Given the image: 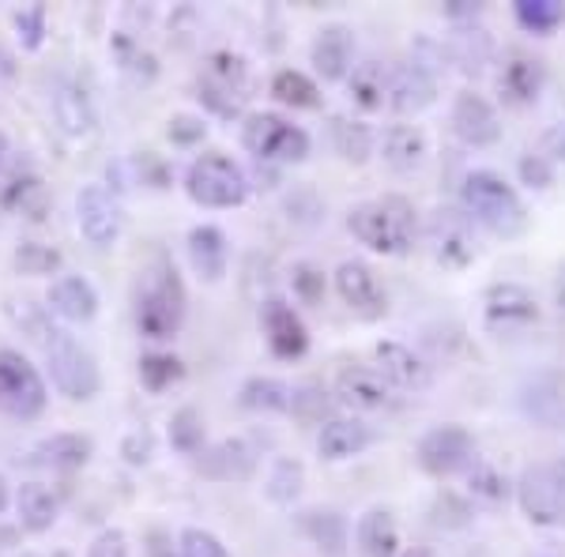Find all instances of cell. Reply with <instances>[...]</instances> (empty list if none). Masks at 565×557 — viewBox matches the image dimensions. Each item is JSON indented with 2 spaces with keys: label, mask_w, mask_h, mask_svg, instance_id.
<instances>
[{
  "label": "cell",
  "mask_w": 565,
  "mask_h": 557,
  "mask_svg": "<svg viewBox=\"0 0 565 557\" xmlns=\"http://www.w3.org/2000/svg\"><path fill=\"white\" fill-rule=\"evenodd\" d=\"M348 231L359 237L366 249L381 257H404L415 245V204L407 196H377L366 204H354L348 212Z\"/></svg>",
  "instance_id": "1"
},
{
  "label": "cell",
  "mask_w": 565,
  "mask_h": 557,
  "mask_svg": "<svg viewBox=\"0 0 565 557\" xmlns=\"http://www.w3.org/2000/svg\"><path fill=\"white\" fill-rule=\"evenodd\" d=\"M463 212L494 237H521L527 231V207L521 193L494 170H471L460 185Z\"/></svg>",
  "instance_id": "2"
},
{
  "label": "cell",
  "mask_w": 565,
  "mask_h": 557,
  "mask_svg": "<svg viewBox=\"0 0 565 557\" xmlns=\"http://www.w3.org/2000/svg\"><path fill=\"white\" fill-rule=\"evenodd\" d=\"M181 324H185V287L178 271L159 260L143 271L140 290H136V328L143 340L167 343L181 332Z\"/></svg>",
  "instance_id": "3"
},
{
  "label": "cell",
  "mask_w": 565,
  "mask_h": 557,
  "mask_svg": "<svg viewBox=\"0 0 565 557\" xmlns=\"http://www.w3.org/2000/svg\"><path fill=\"white\" fill-rule=\"evenodd\" d=\"M185 193L193 204L212 207V212H226V207H242L249 196V178L234 159L223 151H207L193 159L185 170Z\"/></svg>",
  "instance_id": "4"
},
{
  "label": "cell",
  "mask_w": 565,
  "mask_h": 557,
  "mask_svg": "<svg viewBox=\"0 0 565 557\" xmlns=\"http://www.w3.org/2000/svg\"><path fill=\"white\" fill-rule=\"evenodd\" d=\"M50 404L45 377L23 351L0 346V415L15 422H34Z\"/></svg>",
  "instance_id": "5"
},
{
  "label": "cell",
  "mask_w": 565,
  "mask_h": 557,
  "mask_svg": "<svg viewBox=\"0 0 565 557\" xmlns=\"http://www.w3.org/2000/svg\"><path fill=\"white\" fill-rule=\"evenodd\" d=\"M516 505L535 527H565V456L543 460L521 474Z\"/></svg>",
  "instance_id": "6"
},
{
  "label": "cell",
  "mask_w": 565,
  "mask_h": 557,
  "mask_svg": "<svg viewBox=\"0 0 565 557\" xmlns=\"http://www.w3.org/2000/svg\"><path fill=\"white\" fill-rule=\"evenodd\" d=\"M242 148L260 162H306L309 132L279 114H249L242 125Z\"/></svg>",
  "instance_id": "7"
},
{
  "label": "cell",
  "mask_w": 565,
  "mask_h": 557,
  "mask_svg": "<svg viewBox=\"0 0 565 557\" xmlns=\"http://www.w3.org/2000/svg\"><path fill=\"white\" fill-rule=\"evenodd\" d=\"M45 369H50V381L53 388L61 392V396L76 399V404H84V399H95L98 388H103V377H98V365L95 358L72 340L68 332H61L57 340L45 346Z\"/></svg>",
  "instance_id": "8"
},
{
  "label": "cell",
  "mask_w": 565,
  "mask_h": 557,
  "mask_svg": "<svg viewBox=\"0 0 565 557\" xmlns=\"http://www.w3.org/2000/svg\"><path fill=\"white\" fill-rule=\"evenodd\" d=\"M426 245H430V257L441 264V268H468L479 253L476 242V218H471L463 207H437V212L426 218Z\"/></svg>",
  "instance_id": "9"
},
{
  "label": "cell",
  "mask_w": 565,
  "mask_h": 557,
  "mask_svg": "<svg viewBox=\"0 0 565 557\" xmlns=\"http://www.w3.org/2000/svg\"><path fill=\"white\" fill-rule=\"evenodd\" d=\"M253 90V79H249V65L245 57L231 50H218L207 57L204 65V79H200V98L207 106H215L218 114H234L238 103H245Z\"/></svg>",
  "instance_id": "10"
},
{
  "label": "cell",
  "mask_w": 565,
  "mask_h": 557,
  "mask_svg": "<svg viewBox=\"0 0 565 557\" xmlns=\"http://www.w3.org/2000/svg\"><path fill=\"white\" fill-rule=\"evenodd\" d=\"M476 463V437L463 426H437L418 441V468L434 479H449Z\"/></svg>",
  "instance_id": "11"
},
{
  "label": "cell",
  "mask_w": 565,
  "mask_h": 557,
  "mask_svg": "<svg viewBox=\"0 0 565 557\" xmlns=\"http://www.w3.org/2000/svg\"><path fill=\"white\" fill-rule=\"evenodd\" d=\"M332 282H335L340 301L359 321H381V317L388 313V294H385V287H381L377 271H373L366 260H343L340 268H335Z\"/></svg>",
  "instance_id": "12"
},
{
  "label": "cell",
  "mask_w": 565,
  "mask_h": 557,
  "mask_svg": "<svg viewBox=\"0 0 565 557\" xmlns=\"http://www.w3.org/2000/svg\"><path fill=\"white\" fill-rule=\"evenodd\" d=\"M76 226L87 245L109 249L121 237V204L106 185H84L76 193Z\"/></svg>",
  "instance_id": "13"
},
{
  "label": "cell",
  "mask_w": 565,
  "mask_h": 557,
  "mask_svg": "<svg viewBox=\"0 0 565 557\" xmlns=\"http://www.w3.org/2000/svg\"><path fill=\"white\" fill-rule=\"evenodd\" d=\"M482 317H487L490 332H521L540 321V301L521 282H494L482 298Z\"/></svg>",
  "instance_id": "14"
},
{
  "label": "cell",
  "mask_w": 565,
  "mask_h": 557,
  "mask_svg": "<svg viewBox=\"0 0 565 557\" xmlns=\"http://www.w3.org/2000/svg\"><path fill=\"white\" fill-rule=\"evenodd\" d=\"M50 114H53V125L57 132L65 136L68 143H87L90 136L98 132V114H95V103L90 95L79 84L72 79H57L50 90Z\"/></svg>",
  "instance_id": "15"
},
{
  "label": "cell",
  "mask_w": 565,
  "mask_h": 557,
  "mask_svg": "<svg viewBox=\"0 0 565 557\" xmlns=\"http://www.w3.org/2000/svg\"><path fill=\"white\" fill-rule=\"evenodd\" d=\"M335 399L351 410L373 415V410L396 407L399 392L392 388L373 365H348V369H340V377H335Z\"/></svg>",
  "instance_id": "16"
},
{
  "label": "cell",
  "mask_w": 565,
  "mask_h": 557,
  "mask_svg": "<svg viewBox=\"0 0 565 557\" xmlns=\"http://www.w3.org/2000/svg\"><path fill=\"white\" fill-rule=\"evenodd\" d=\"M452 132L468 148H494L501 140V117L494 103H487L476 90H460L452 103Z\"/></svg>",
  "instance_id": "17"
},
{
  "label": "cell",
  "mask_w": 565,
  "mask_h": 557,
  "mask_svg": "<svg viewBox=\"0 0 565 557\" xmlns=\"http://www.w3.org/2000/svg\"><path fill=\"white\" fill-rule=\"evenodd\" d=\"M264 321V340H268L271 354L282 362H295L302 358L309 351V332H306V321L298 317L295 306H287L282 298H271L260 313Z\"/></svg>",
  "instance_id": "18"
},
{
  "label": "cell",
  "mask_w": 565,
  "mask_h": 557,
  "mask_svg": "<svg viewBox=\"0 0 565 557\" xmlns=\"http://www.w3.org/2000/svg\"><path fill=\"white\" fill-rule=\"evenodd\" d=\"M373 369H377L396 392H426L434 381L430 365L418 358L412 346L392 343V340H381L373 346Z\"/></svg>",
  "instance_id": "19"
},
{
  "label": "cell",
  "mask_w": 565,
  "mask_h": 557,
  "mask_svg": "<svg viewBox=\"0 0 565 557\" xmlns=\"http://www.w3.org/2000/svg\"><path fill=\"white\" fill-rule=\"evenodd\" d=\"M546 84V68L540 57L524 50H513L498 68V95L505 98L509 106H532L535 98L543 95Z\"/></svg>",
  "instance_id": "20"
},
{
  "label": "cell",
  "mask_w": 565,
  "mask_h": 557,
  "mask_svg": "<svg viewBox=\"0 0 565 557\" xmlns=\"http://www.w3.org/2000/svg\"><path fill=\"white\" fill-rule=\"evenodd\" d=\"M437 98L434 72L418 61H404V65H388V106L396 114H418Z\"/></svg>",
  "instance_id": "21"
},
{
  "label": "cell",
  "mask_w": 565,
  "mask_h": 557,
  "mask_svg": "<svg viewBox=\"0 0 565 557\" xmlns=\"http://www.w3.org/2000/svg\"><path fill=\"white\" fill-rule=\"evenodd\" d=\"M309 61H313L317 76L335 84V79H348L351 76V61H354V34L351 26L343 23H328L317 31L313 45H309Z\"/></svg>",
  "instance_id": "22"
},
{
  "label": "cell",
  "mask_w": 565,
  "mask_h": 557,
  "mask_svg": "<svg viewBox=\"0 0 565 557\" xmlns=\"http://www.w3.org/2000/svg\"><path fill=\"white\" fill-rule=\"evenodd\" d=\"M45 309L68 324H87L98 317V290L87 276H61L53 279L50 294H45Z\"/></svg>",
  "instance_id": "23"
},
{
  "label": "cell",
  "mask_w": 565,
  "mask_h": 557,
  "mask_svg": "<svg viewBox=\"0 0 565 557\" xmlns=\"http://www.w3.org/2000/svg\"><path fill=\"white\" fill-rule=\"evenodd\" d=\"M189 249V264L204 282H223L226 264H231V245H226V234L212 223H200L189 231L185 237Z\"/></svg>",
  "instance_id": "24"
},
{
  "label": "cell",
  "mask_w": 565,
  "mask_h": 557,
  "mask_svg": "<svg viewBox=\"0 0 565 557\" xmlns=\"http://www.w3.org/2000/svg\"><path fill=\"white\" fill-rule=\"evenodd\" d=\"M373 426H366L362 418H328V422L317 429V452L324 460L340 463V460H351V456L366 452L373 444Z\"/></svg>",
  "instance_id": "25"
},
{
  "label": "cell",
  "mask_w": 565,
  "mask_h": 557,
  "mask_svg": "<svg viewBox=\"0 0 565 557\" xmlns=\"http://www.w3.org/2000/svg\"><path fill=\"white\" fill-rule=\"evenodd\" d=\"M426 151H430L426 132L415 129V125H388L381 132V159L396 173H415L426 162Z\"/></svg>",
  "instance_id": "26"
},
{
  "label": "cell",
  "mask_w": 565,
  "mask_h": 557,
  "mask_svg": "<svg viewBox=\"0 0 565 557\" xmlns=\"http://www.w3.org/2000/svg\"><path fill=\"white\" fill-rule=\"evenodd\" d=\"M12 508H15V519H20L23 532H34V535L50 532L61 513L53 490L42 486V482H23V486L12 493Z\"/></svg>",
  "instance_id": "27"
},
{
  "label": "cell",
  "mask_w": 565,
  "mask_h": 557,
  "mask_svg": "<svg viewBox=\"0 0 565 557\" xmlns=\"http://www.w3.org/2000/svg\"><path fill=\"white\" fill-rule=\"evenodd\" d=\"M354 543H359L362 557H399V527L388 508H370L359 516L354 527Z\"/></svg>",
  "instance_id": "28"
},
{
  "label": "cell",
  "mask_w": 565,
  "mask_h": 557,
  "mask_svg": "<svg viewBox=\"0 0 565 557\" xmlns=\"http://www.w3.org/2000/svg\"><path fill=\"white\" fill-rule=\"evenodd\" d=\"M95 452V441L84 433H53L45 441L34 444V463L42 468H53V471H76L84 468Z\"/></svg>",
  "instance_id": "29"
},
{
  "label": "cell",
  "mask_w": 565,
  "mask_h": 557,
  "mask_svg": "<svg viewBox=\"0 0 565 557\" xmlns=\"http://www.w3.org/2000/svg\"><path fill=\"white\" fill-rule=\"evenodd\" d=\"M0 212L15 218H45L50 212V193H45L39 173H20L0 189Z\"/></svg>",
  "instance_id": "30"
},
{
  "label": "cell",
  "mask_w": 565,
  "mask_h": 557,
  "mask_svg": "<svg viewBox=\"0 0 565 557\" xmlns=\"http://www.w3.org/2000/svg\"><path fill=\"white\" fill-rule=\"evenodd\" d=\"M212 479H223V482H234V479H249L253 468H257V452L249 449L245 441H218L212 452H204V463H200Z\"/></svg>",
  "instance_id": "31"
},
{
  "label": "cell",
  "mask_w": 565,
  "mask_h": 557,
  "mask_svg": "<svg viewBox=\"0 0 565 557\" xmlns=\"http://www.w3.org/2000/svg\"><path fill=\"white\" fill-rule=\"evenodd\" d=\"M348 90H351V103L359 109H381L388 103V65H381V61H362V65L351 68L348 76Z\"/></svg>",
  "instance_id": "32"
},
{
  "label": "cell",
  "mask_w": 565,
  "mask_h": 557,
  "mask_svg": "<svg viewBox=\"0 0 565 557\" xmlns=\"http://www.w3.org/2000/svg\"><path fill=\"white\" fill-rule=\"evenodd\" d=\"M4 317L12 321L20 332L26 335L31 343H39L42 351L50 346L53 340H57L65 328H57L53 324V313L45 306H34V301H20V298H8L4 301Z\"/></svg>",
  "instance_id": "33"
},
{
  "label": "cell",
  "mask_w": 565,
  "mask_h": 557,
  "mask_svg": "<svg viewBox=\"0 0 565 557\" xmlns=\"http://www.w3.org/2000/svg\"><path fill=\"white\" fill-rule=\"evenodd\" d=\"M302 532L309 543L317 546L321 554H332L340 557L343 550H348V519H343L340 513H332V508H313V513H302Z\"/></svg>",
  "instance_id": "34"
},
{
  "label": "cell",
  "mask_w": 565,
  "mask_h": 557,
  "mask_svg": "<svg viewBox=\"0 0 565 557\" xmlns=\"http://www.w3.org/2000/svg\"><path fill=\"white\" fill-rule=\"evenodd\" d=\"M271 98L290 109H317L321 106V90H317L313 79L298 68H279L271 76Z\"/></svg>",
  "instance_id": "35"
},
{
  "label": "cell",
  "mask_w": 565,
  "mask_h": 557,
  "mask_svg": "<svg viewBox=\"0 0 565 557\" xmlns=\"http://www.w3.org/2000/svg\"><path fill=\"white\" fill-rule=\"evenodd\" d=\"M238 399L249 410H290L295 407V388L279 377H249L242 385Z\"/></svg>",
  "instance_id": "36"
},
{
  "label": "cell",
  "mask_w": 565,
  "mask_h": 557,
  "mask_svg": "<svg viewBox=\"0 0 565 557\" xmlns=\"http://www.w3.org/2000/svg\"><path fill=\"white\" fill-rule=\"evenodd\" d=\"M109 50H114V57H117V68L129 79H136V84H151V79L159 76V61H154L136 39H129V34H114Z\"/></svg>",
  "instance_id": "37"
},
{
  "label": "cell",
  "mask_w": 565,
  "mask_h": 557,
  "mask_svg": "<svg viewBox=\"0 0 565 557\" xmlns=\"http://www.w3.org/2000/svg\"><path fill=\"white\" fill-rule=\"evenodd\" d=\"M513 15L524 31L532 34H551L565 23V0H516Z\"/></svg>",
  "instance_id": "38"
},
{
  "label": "cell",
  "mask_w": 565,
  "mask_h": 557,
  "mask_svg": "<svg viewBox=\"0 0 565 557\" xmlns=\"http://www.w3.org/2000/svg\"><path fill=\"white\" fill-rule=\"evenodd\" d=\"M302 482H306L302 463L290 460V456H279L268 471V486H264V493H268V501H276V505H295L298 493H302Z\"/></svg>",
  "instance_id": "39"
},
{
  "label": "cell",
  "mask_w": 565,
  "mask_h": 557,
  "mask_svg": "<svg viewBox=\"0 0 565 557\" xmlns=\"http://www.w3.org/2000/svg\"><path fill=\"white\" fill-rule=\"evenodd\" d=\"M332 140H335V151H340L348 162H354V167H359V162H366L370 151H373L370 125L348 121V117H335V121H332Z\"/></svg>",
  "instance_id": "40"
},
{
  "label": "cell",
  "mask_w": 565,
  "mask_h": 557,
  "mask_svg": "<svg viewBox=\"0 0 565 557\" xmlns=\"http://www.w3.org/2000/svg\"><path fill=\"white\" fill-rule=\"evenodd\" d=\"M204 441H207V429H204L200 410L196 407L174 410V418H170V444L185 456H196V452H204Z\"/></svg>",
  "instance_id": "41"
},
{
  "label": "cell",
  "mask_w": 565,
  "mask_h": 557,
  "mask_svg": "<svg viewBox=\"0 0 565 557\" xmlns=\"http://www.w3.org/2000/svg\"><path fill=\"white\" fill-rule=\"evenodd\" d=\"M468 490H471V497L482 501V505H501V501H509V479L501 474L494 463H482L476 460L468 468Z\"/></svg>",
  "instance_id": "42"
},
{
  "label": "cell",
  "mask_w": 565,
  "mask_h": 557,
  "mask_svg": "<svg viewBox=\"0 0 565 557\" xmlns=\"http://www.w3.org/2000/svg\"><path fill=\"white\" fill-rule=\"evenodd\" d=\"M12 264H15V271H20V276H53V271L65 264V257H61L53 245L23 242V245H15Z\"/></svg>",
  "instance_id": "43"
},
{
  "label": "cell",
  "mask_w": 565,
  "mask_h": 557,
  "mask_svg": "<svg viewBox=\"0 0 565 557\" xmlns=\"http://www.w3.org/2000/svg\"><path fill=\"white\" fill-rule=\"evenodd\" d=\"M185 377V365H181L174 354H143L140 358V381L143 388L151 392H167L170 385Z\"/></svg>",
  "instance_id": "44"
},
{
  "label": "cell",
  "mask_w": 565,
  "mask_h": 557,
  "mask_svg": "<svg viewBox=\"0 0 565 557\" xmlns=\"http://www.w3.org/2000/svg\"><path fill=\"white\" fill-rule=\"evenodd\" d=\"M15 23V39L26 53H39L45 42V4H26L12 15Z\"/></svg>",
  "instance_id": "45"
},
{
  "label": "cell",
  "mask_w": 565,
  "mask_h": 557,
  "mask_svg": "<svg viewBox=\"0 0 565 557\" xmlns=\"http://www.w3.org/2000/svg\"><path fill=\"white\" fill-rule=\"evenodd\" d=\"M178 550L181 557H231L226 546L212 532H204V527H185L178 538Z\"/></svg>",
  "instance_id": "46"
},
{
  "label": "cell",
  "mask_w": 565,
  "mask_h": 557,
  "mask_svg": "<svg viewBox=\"0 0 565 557\" xmlns=\"http://www.w3.org/2000/svg\"><path fill=\"white\" fill-rule=\"evenodd\" d=\"M290 287H295V298H302L306 306H317L324 298V271H317L313 264H298L290 271Z\"/></svg>",
  "instance_id": "47"
},
{
  "label": "cell",
  "mask_w": 565,
  "mask_h": 557,
  "mask_svg": "<svg viewBox=\"0 0 565 557\" xmlns=\"http://www.w3.org/2000/svg\"><path fill=\"white\" fill-rule=\"evenodd\" d=\"M87 557H129V535L121 527H106L95 535V543L87 546Z\"/></svg>",
  "instance_id": "48"
},
{
  "label": "cell",
  "mask_w": 565,
  "mask_h": 557,
  "mask_svg": "<svg viewBox=\"0 0 565 557\" xmlns=\"http://www.w3.org/2000/svg\"><path fill=\"white\" fill-rule=\"evenodd\" d=\"M521 178H524V185H532V189H546L554 181V167H551V159L546 154H524L521 159Z\"/></svg>",
  "instance_id": "49"
},
{
  "label": "cell",
  "mask_w": 565,
  "mask_h": 557,
  "mask_svg": "<svg viewBox=\"0 0 565 557\" xmlns=\"http://www.w3.org/2000/svg\"><path fill=\"white\" fill-rule=\"evenodd\" d=\"M207 136V125L200 121V117H189V114H181L170 121V140L181 143V148H189V143H200Z\"/></svg>",
  "instance_id": "50"
},
{
  "label": "cell",
  "mask_w": 565,
  "mask_h": 557,
  "mask_svg": "<svg viewBox=\"0 0 565 557\" xmlns=\"http://www.w3.org/2000/svg\"><path fill=\"white\" fill-rule=\"evenodd\" d=\"M125 460L129 463H136V468H140V463H148L151 460V433L148 429H136V433H129V441H125Z\"/></svg>",
  "instance_id": "51"
},
{
  "label": "cell",
  "mask_w": 565,
  "mask_h": 557,
  "mask_svg": "<svg viewBox=\"0 0 565 557\" xmlns=\"http://www.w3.org/2000/svg\"><path fill=\"white\" fill-rule=\"evenodd\" d=\"M445 12H449L452 20H476V15H479V4H471V0H452V4L445 8Z\"/></svg>",
  "instance_id": "52"
},
{
  "label": "cell",
  "mask_w": 565,
  "mask_h": 557,
  "mask_svg": "<svg viewBox=\"0 0 565 557\" xmlns=\"http://www.w3.org/2000/svg\"><path fill=\"white\" fill-rule=\"evenodd\" d=\"M15 76V61H12V53H4L0 50V84H8V79Z\"/></svg>",
  "instance_id": "53"
},
{
  "label": "cell",
  "mask_w": 565,
  "mask_h": 557,
  "mask_svg": "<svg viewBox=\"0 0 565 557\" xmlns=\"http://www.w3.org/2000/svg\"><path fill=\"white\" fill-rule=\"evenodd\" d=\"M554 306H558V313L565 317V268H562L558 282H554Z\"/></svg>",
  "instance_id": "54"
},
{
  "label": "cell",
  "mask_w": 565,
  "mask_h": 557,
  "mask_svg": "<svg viewBox=\"0 0 565 557\" xmlns=\"http://www.w3.org/2000/svg\"><path fill=\"white\" fill-rule=\"evenodd\" d=\"M4 159H8V136L0 132V167H4Z\"/></svg>",
  "instance_id": "55"
},
{
  "label": "cell",
  "mask_w": 565,
  "mask_h": 557,
  "mask_svg": "<svg viewBox=\"0 0 565 557\" xmlns=\"http://www.w3.org/2000/svg\"><path fill=\"white\" fill-rule=\"evenodd\" d=\"M154 557H174V546H154Z\"/></svg>",
  "instance_id": "56"
},
{
  "label": "cell",
  "mask_w": 565,
  "mask_h": 557,
  "mask_svg": "<svg viewBox=\"0 0 565 557\" xmlns=\"http://www.w3.org/2000/svg\"><path fill=\"white\" fill-rule=\"evenodd\" d=\"M399 557H434V554L430 550H418V546H415V550H404Z\"/></svg>",
  "instance_id": "57"
},
{
  "label": "cell",
  "mask_w": 565,
  "mask_h": 557,
  "mask_svg": "<svg viewBox=\"0 0 565 557\" xmlns=\"http://www.w3.org/2000/svg\"><path fill=\"white\" fill-rule=\"evenodd\" d=\"M8 508V497H4V479H0V513Z\"/></svg>",
  "instance_id": "58"
},
{
  "label": "cell",
  "mask_w": 565,
  "mask_h": 557,
  "mask_svg": "<svg viewBox=\"0 0 565 557\" xmlns=\"http://www.w3.org/2000/svg\"><path fill=\"white\" fill-rule=\"evenodd\" d=\"M558 154L565 159V132H558Z\"/></svg>",
  "instance_id": "59"
},
{
  "label": "cell",
  "mask_w": 565,
  "mask_h": 557,
  "mask_svg": "<svg viewBox=\"0 0 565 557\" xmlns=\"http://www.w3.org/2000/svg\"><path fill=\"white\" fill-rule=\"evenodd\" d=\"M23 557H39V554H23Z\"/></svg>",
  "instance_id": "60"
}]
</instances>
